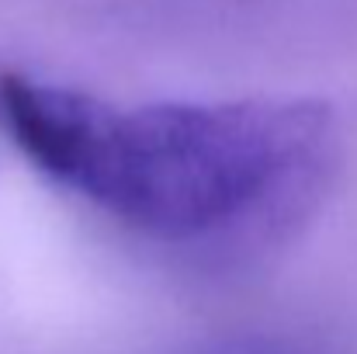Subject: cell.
Returning a JSON list of instances; mask_svg holds the SVG:
<instances>
[{
    "instance_id": "obj_1",
    "label": "cell",
    "mask_w": 357,
    "mask_h": 354,
    "mask_svg": "<svg viewBox=\"0 0 357 354\" xmlns=\"http://www.w3.org/2000/svg\"><path fill=\"white\" fill-rule=\"evenodd\" d=\"M0 125L45 177L160 239L219 233L312 188L333 149V112L309 98L125 112L21 73H0Z\"/></svg>"
}]
</instances>
